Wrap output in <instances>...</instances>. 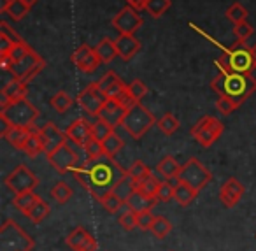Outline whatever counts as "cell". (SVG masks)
I'll list each match as a JSON object with an SVG mask.
<instances>
[{
    "mask_svg": "<svg viewBox=\"0 0 256 251\" xmlns=\"http://www.w3.org/2000/svg\"><path fill=\"white\" fill-rule=\"evenodd\" d=\"M170 6H172V0H148L146 11L153 18H162L170 9Z\"/></svg>",
    "mask_w": 256,
    "mask_h": 251,
    "instance_id": "37",
    "label": "cell"
},
{
    "mask_svg": "<svg viewBox=\"0 0 256 251\" xmlns=\"http://www.w3.org/2000/svg\"><path fill=\"white\" fill-rule=\"evenodd\" d=\"M98 202L104 205V209H106L107 212H110V214H116V212L121 209V205L124 204V202L121 200V198L118 197V195L114 193V191H109L107 195H104V197L100 198Z\"/></svg>",
    "mask_w": 256,
    "mask_h": 251,
    "instance_id": "44",
    "label": "cell"
},
{
    "mask_svg": "<svg viewBox=\"0 0 256 251\" xmlns=\"http://www.w3.org/2000/svg\"><path fill=\"white\" fill-rule=\"evenodd\" d=\"M254 92H256V78H252V74L226 76V95L230 99H234L238 106H242Z\"/></svg>",
    "mask_w": 256,
    "mask_h": 251,
    "instance_id": "8",
    "label": "cell"
},
{
    "mask_svg": "<svg viewBox=\"0 0 256 251\" xmlns=\"http://www.w3.org/2000/svg\"><path fill=\"white\" fill-rule=\"evenodd\" d=\"M4 183L12 193L20 195V193H28V191L36 190L37 184H39V179H37V176L26 165H18V167H14L12 172L8 174Z\"/></svg>",
    "mask_w": 256,
    "mask_h": 251,
    "instance_id": "9",
    "label": "cell"
},
{
    "mask_svg": "<svg viewBox=\"0 0 256 251\" xmlns=\"http://www.w3.org/2000/svg\"><path fill=\"white\" fill-rule=\"evenodd\" d=\"M210 88H212L220 97L226 95V74H224V72H220V74L210 81Z\"/></svg>",
    "mask_w": 256,
    "mask_h": 251,
    "instance_id": "52",
    "label": "cell"
},
{
    "mask_svg": "<svg viewBox=\"0 0 256 251\" xmlns=\"http://www.w3.org/2000/svg\"><path fill=\"white\" fill-rule=\"evenodd\" d=\"M0 34H4V36H8L11 41H14V43H23V39L18 36V34L14 32V30L11 29V27L8 25L6 22H0Z\"/></svg>",
    "mask_w": 256,
    "mask_h": 251,
    "instance_id": "53",
    "label": "cell"
},
{
    "mask_svg": "<svg viewBox=\"0 0 256 251\" xmlns=\"http://www.w3.org/2000/svg\"><path fill=\"white\" fill-rule=\"evenodd\" d=\"M154 218H156V216H154L151 211L139 212V214H137V228H140L142 232L151 230V226H153V223H154Z\"/></svg>",
    "mask_w": 256,
    "mask_h": 251,
    "instance_id": "50",
    "label": "cell"
},
{
    "mask_svg": "<svg viewBox=\"0 0 256 251\" xmlns=\"http://www.w3.org/2000/svg\"><path fill=\"white\" fill-rule=\"evenodd\" d=\"M179 183H184L188 186H192L193 190L200 191L202 188H206L207 184L212 181V174L210 170L204 165L200 160L190 158L184 165L181 167V172L178 176Z\"/></svg>",
    "mask_w": 256,
    "mask_h": 251,
    "instance_id": "6",
    "label": "cell"
},
{
    "mask_svg": "<svg viewBox=\"0 0 256 251\" xmlns=\"http://www.w3.org/2000/svg\"><path fill=\"white\" fill-rule=\"evenodd\" d=\"M30 51H32V48H30L28 44H26L25 41H23V43H16L14 46H12V50L9 51L8 55L12 58V62H20L23 57H26V55H28Z\"/></svg>",
    "mask_w": 256,
    "mask_h": 251,
    "instance_id": "51",
    "label": "cell"
},
{
    "mask_svg": "<svg viewBox=\"0 0 256 251\" xmlns=\"http://www.w3.org/2000/svg\"><path fill=\"white\" fill-rule=\"evenodd\" d=\"M22 2H25V4L28 6V8H34V6H36L37 2H39V0H22Z\"/></svg>",
    "mask_w": 256,
    "mask_h": 251,
    "instance_id": "58",
    "label": "cell"
},
{
    "mask_svg": "<svg viewBox=\"0 0 256 251\" xmlns=\"http://www.w3.org/2000/svg\"><path fill=\"white\" fill-rule=\"evenodd\" d=\"M65 244L72 251H96V240L92 233L82 226H76L65 239Z\"/></svg>",
    "mask_w": 256,
    "mask_h": 251,
    "instance_id": "17",
    "label": "cell"
},
{
    "mask_svg": "<svg viewBox=\"0 0 256 251\" xmlns=\"http://www.w3.org/2000/svg\"><path fill=\"white\" fill-rule=\"evenodd\" d=\"M72 104H74V99H72L67 92H56L53 97H51V107L60 114L67 113V111L72 107Z\"/></svg>",
    "mask_w": 256,
    "mask_h": 251,
    "instance_id": "30",
    "label": "cell"
},
{
    "mask_svg": "<svg viewBox=\"0 0 256 251\" xmlns=\"http://www.w3.org/2000/svg\"><path fill=\"white\" fill-rule=\"evenodd\" d=\"M65 134H67V137L70 139L74 144H78L82 148V146L86 144V141L93 137L92 135V123H88L84 118H78V120L72 121V123L68 125Z\"/></svg>",
    "mask_w": 256,
    "mask_h": 251,
    "instance_id": "20",
    "label": "cell"
},
{
    "mask_svg": "<svg viewBox=\"0 0 256 251\" xmlns=\"http://www.w3.org/2000/svg\"><path fill=\"white\" fill-rule=\"evenodd\" d=\"M102 144H104V149H106V155L110 156V158H114V156L118 155V151L124 146V142L116 132H112L106 141H102Z\"/></svg>",
    "mask_w": 256,
    "mask_h": 251,
    "instance_id": "40",
    "label": "cell"
},
{
    "mask_svg": "<svg viewBox=\"0 0 256 251\" xmlns=\"http://www.w3.org/2000/svg\"><path fill=\"white\" fill-rule=\"evenodd\" d=\"M14 41H11L8 36H4V34H0V55H8L9 51L12 50V46H14Z\"/></svg>",
    "mask_w": 256,
    "mask_h": 251,
    "instance_id": "54",
    "label": "cell"
},
{
    "mask_svg": "<svg viewBox=\"0 0 256 251\" xmlns=\"http://www.w3.org/2000/svg\"><path fill=\"white\" fill-rule=\"evenodd\" d=\"M95 51H96V55H98L100 60H102V64H110L114 58L120 57V55H118L116 41L109 39V37H104V39L96 44Z\"/></svg>",
    "mask_w": 256,
    "mask_h": 251,
    "instance_id": "25",
    "label": "cell"
},
{
    "mask_svg": "<svg viewBox=\"0 0 256 251\" xmlns=\"http://www.w3.org/2000/svg\"><path fill=\"white\" fill-rule=\"evenodd\" d=\"M98 90L106 95L107 100H120L121 97L126 93V85L123 83V79L116 74V72L109 71L100 78V81H96Z\"/></svg>",
    "mask_w": 256,
    "mask_h": 251,
    "instance_id": "14",
    "label": "cell"
},
{
    "mask_svg": "<svg viewBox=\"0 0 256 251\" xmlns=\"http://www.w3.org/2000/svg\"><path fill=\"white\" fill-rule=\"evenodd\" d=\"M196 195H198V191L193 190L192 186H188V184H184V183H179L174 190V200L178 202L179 205L186 207V205H190L195 200Z\"/></svg>",
    "mask_w": 256,
    "mask_h": 251,
    "instance_id": "28",
    "label": "cell"
},
{
    "mask_svg": "<svg viewBox=\"0 0 256 251\" xmlns=\"http://www.w3.org/2000/svg\"><path fill=\"white\" fill-rule=\"evenodd\" d=\"M118 223H120L121 228L126 230V232L137 228V212H134L132 209L126 207V211L120 214V218H118Z\"/></svg>",
    "mask_w": 256,
    "mask_h": 251,
    "instance_id": "46",
    "label": "cell"
},
{
    "mask_svg": "<svg viewBox=\"0 0 256 251\" xmlns=\"http://www.w3.org/2000/svg\"><path fill=\"white\" fill-rule=\"evenodd\" d=\"M32 135V128H23V127H11L8 130V134L4 135V139L16 149H22L25 148L26 141L30 139Z\"/></svg>",
    "mask_w": 256,
    "mask_h": 251,
    "instance_id": "24",
    "label": "cell"
},
{
    "mask_svg": "<svg viewBox=\"0 0 256 251\" xmlns=\"http://www.w3.org/2000/svg\"><path fill=\"white\" fill-rule=\"evenodd\" d=\"M170 230H172V223L168 221L167 218H164V216H156V218H154L151 232H153V235L156 237V239H165V237L170 233Z\"/></svg>",
    "mask_w": 256,
    "mask_h": 251,
    "instance_id": "42",
    "label": "cell"
},
{
    "mask_svg": "<svg viewBox=\"0 0 256 251\" xmlns=\"http://www.w3.org/2000/svg\"><path fill=\"white\" fill-rule=\"evenodd\" d=\"M26 92H28L26 90V83L12 78V81H9L2 88V93H0V109H6L9 104L16 102V100L26 99Z\"/></svg>",
    "mask_w": 256,
    "mask_h": 251,
    "instance_id": "19",
    "label": "cell"
},
{
    "mask_svg": "<svg viewBox=\"0 0 256 251\" xmlns=\"http://www.w3.org/2000/svg\"><path fill=\"white\" fill-rule=\"evenodd\" d=\"M216 107H218V111H220L221 114H224V116H230V114L238 107V104L235 102L234 99H230L228 95H223V97H220V99L216 100Z\"/></svg>",
    "mask_w": 256,
    "mask_h": 251,
    "instance_id": "47",
    "label": "cell"
},
{
    "mask_svg": "<svg viewBox=\"0 0 256 251\" xmlns=\"http://www.w3.org/2000/svg\"><path fill=\"white\" fill-rule=\"evenodd\" d=\"M50 212H51L50 204L39 197V200L34 204V207L26 212V218H28L30 221H34V223H40L42 219H46L48 216H50Z\"/></svg>",
    "mask_w": 256,
    "mask_h": 251,
    "instance_id": "29",
    "label": "cell"
},
{
    "mask_svg": "<svg viewBox=\"0 0 256 251\" xmlns=\"http://www.w3.org/2000/svg\"><path fill=\"white\" fill-rule=\"evenodd\" d=\"M223 130H224V125L221 123L216 116H209V114H206V116H202L192 127V135L200 146L209 148V146H212L214 142L221 137Z\"/></svg>",
    "mask_w": 256,
    "mask_h": 251,
    "instance_id": "7",
    "label": "cell"
},
{
    "mask_svg": "<svg viewBox=\"0 0 256 251\" xmlns=\"http://www.w3.org/2000/svg\"><path fill=\"white\" fill-rule=\"evenodd\" d=\"M126 92H128V95L132 97V99L136 100L137 104H140V100H142L144 97L148 95L150 88H148V85L144 81H140V79H136V81H132L130 85L126 86Z\"/></svg>",
    "mask_w": 256,
    "mask_h": 251,
    "instance_id": "41",
    "label": "cell"
},
{
    "mask_svg": "<svg viewBox=\"0 0 256 251\" xmlns=\"http://www.w3.org/2000/svg\"><path fill=\"white\" fill-rule=\"evenodd\" d=\"M78 102L81 106V109L84 111L88 116L98 118L102 107L106 106L107 99L102 92L98 90V85L96 83H90L88 88H84L81 93L78 95Z\"/></svg>",
    "mask_w": 256,
    "mask_h": 251,
    "instance_id": "11",
    "label": "cell"
},
{
    "mask_svg": "<svg viewBox=\"0 0 256 251\" xmlns=\"http://www.w3.org/2000/svg\"><path fill=\"white\" fill-rule=\"evenodd\" d=\"M244 193H246L244 184L238 179H235V177H228L220 188V198L224 207H234V205H237L238 202H240V198L244 197Z\"/></svg>",
    "mask_w": 256,
    "mask_h": 251,
    "instance_id": "18",
    "label": "cell"
},
{
    "mask_svg": "<svg viewBox=\"0 0 256 251\" xmlns=\"http://www.w3.org/2000/svg\"><path fill=\"white\" fill-rule=\"evenodd\" d=\"M154 123H158V121L150 113V109H146L142 104H136L132 109L126 111L121 127L134 139H140L151 130V127H154Z\"/></svg>",
    "mask_w": 256,
    "mask_h": 251,
    "instance_id": "4",
    "label": "cell"
},
{
    "mask_svg": "<svg viewBox=\"0 0 256 251\" xmlns=\"http://www.w3.org/2000/svg\"><path fill=\"white\" fill-rule=\"evenodd\" d=\"M251 55H252V64H254V69H256V44L251 48Z\"/></svg>",
    "mask_w": 256,
    "mask_h": 251,
    "instance_id": "59",
    "label": "cell"
},
{
    "mask_svg": "<svg viewBox=\"0 0 256 251\" xmlns=\"http://www.w3.org/2000/svg\"><path fill=\"white\" fill-rule=\"evenodd\" d=\"M37 200H39V195H36L34 191H28V193L16 195L14 200H12V204H14V207L18 209V211H22L23 214L26 216V212L34 207V204H36Z\"/></svg>",
    "mask_w": 256,
    "mask_h": 251,
    "instance_id": "31",
    "label": "cell"
},
{
    "mask_svg": "<svg viewBox=\"0 0 256 251\" xmlns=\"http://www.w3.org/2000/svg\"><path fill=\"white\" fill-rule=\"evenodd\" d=\"M158 198L156 197H148V195H144L142 191H134L132 197L126 200V207L132 209L134 212H142V211H151V209L156 205Z\"/></svg>",
    "mask_w": 256,
    "mask_h": 251,
    "instance_id": "23",
    "label": "cell"
},
{
    "mask_svg": "<svg viewBox=\"0 0 256 251\" xmlns=\"http://www.w3.org/2000/svg\"><path fill=\"white\" fill-rule=\"evenodd\" d=\"M51 197H53L54 202H58V204H65V202L70 200L72 197V190L70 186H68L67 183H56L53 188H51Z\"/></svg>",
    "mask_w": 256,
    "mask_h": 251,
    "instance_id": "43",
    "label": "cell"
},
{
    "mask_svg": "<svg viewBox=\"0 0 256 251\" xmlns=\"http://www.w3.org/2000/svg\"><path fill=\"white\" fill-rule=\"evenodd\" d=\"M142 25H144V20L140 18L137 9L130 8V6L123 8L112 18V27L120 34H136Z\"/></svg>",
    "mask_w": 256,
    "mask_h": 251,
    "instance_id": "13",
    "label": "cell"
},
{
    "mask_svg": "<svg viewBox=\"0 0 256 251\" xmlns=\"http://www.w3.org/2000/svg\"><path fill=\"white\" fill-rule=\"evenodd\" d=\"M72 62H74V65L79 69V71L88 72V74L90 72H95L96 67L102 64V60L98 58L96 51L93 50L92 46H88V44H81V46L74 51Z\"/></svg>",
    "mask_w": 256,
    "mask_h": 251,
    "instance_id": "15",
    "label": "cell"
},
{
    "mask_svg": "<svg viewBox=\"0 0 256 251\" xmlns=\"http://www.w3.org/2000/svg\"><path fill=\"white\" fill-rule=\"evenodd\" d=\"M74 176L86 191L93 195L96 200L114 190L121 177L126 176V170L121 169L114 158L104 155L98 160H86L81 167H76Z\"/></svg>",
    "mask_w": 256,
    "mask_h": 251,
    "instance_id": "1",
    "label": "cell"
},
{
    "mask_svg": "<svg viewBox=\"0 0 256 251\" xmlns=\"http://www.w3.org/2000/svg\"><path fill=\"white\" fill-rule=\"evenodd\" d=\"M116 41V48H118V55L121 57V60L128 62L132 60L140 50V43L139 39H136L134 34H120Z\"/></svg>",
    "mask_w": 256,
    "mask_h": 251,
    "instance_id": "21",
    "label": "cell"
},
{
    "mask_svg": "<svg viewBox=\"0 0 256 251\" xmlns=\"http://www.w3.org/2000/svg\"><path fill=\"white\" fill-rule=\"evenodd\" d=\"M234 34H235V37H237L238 43H244V41H248L249 37L254 34V29H252L248 22H240L234 27Z\"/></svg>",
    "mask_w": 256,
    "mask_h": 251,
    "instance_id": "49",
    "label": "cell"
},
{
    "mask_svg": "<svg viewBox=\"0 0 256 251\" xmlns=\"http://www.w3.org/2000/svg\"><path fill=\"white\" fill-rule=\"evenodd\" d=\"M39 130H40V128H36V130H32V135H30V139L26 141L25 148H23V151H25L28 156H32V158L39 155V153H44L42 139H40Z\"/></svg>",
    "mask_w": 256,
    "mask_h": 251,
    "instance_id": "32",
    "label": "cell"
},
{
    "mask_svg": "<svg viewBox=\"0 0 256 251\" xmlns=\"http://www.w3.org/2000/svg\"><path fill=\"white\" fill-rule=\"evenodd\" d=\"M48 160H50V163L53 165V169L56 170V172L65 174L78 167L79 156H78V153H76V149L65 142V144H62L58 149H54L51 155H48Z\"/></svg>",
    "mask_w": 256,
    "mask_h": 251,
    "instance_id": "12",
    "label": "cell"
},
{
    "mask_svg": "<svg viewBox=\"0 0 256 251\" xmlns=\"http://www.w3.org/2000/svg\"><path fill=\"white\" fill-rule=\"evenodd\" d=\"M114 132V127H110L109 123H106L104 120L96 118L95 123H92V135L98 141H106L110 134Z\"/></svg>",
    "mask_w": 256,
    "mask_h": 251,
    "instance_id": "45",
    "label": "cell"
},
{
    "mask_svg": "<svg viewBox=\"0 0 256 251\" xmlns=\"http://www.w3.org/2000/svg\"><path fill=\"white\" fill-rule=\"evenodd\" d=\"M158 128L164 132L165 135H174L179 128V120L172 113H165L164 116L158 120Z\"/></svg>",
    "mask_w": 256,
    "mask_h": 251,
    "instance_id": "36",
    "label": "cell"
},
{
    "mask_svg": "<svg viewBox=\"0 0 256 251\" xmlns=\"http://www.w3.org/2000/svg\"><path fill=\"white\" fill-rule=\"evenodd\" d=\"M174 190H176V186L170 183V181H162V184H160V188H158V191H156V198H158V202H168V200H172L174 198Z\"/></svg>",
    "mask_w": 256,
    "mask_h": 251,
    "instance_id": "48",
    "label": "cell"
},
{
    "mask_svg": "<svg viewBox=\"0 0 256 251\" xmlns=\"http://www.w3.org/2000/svg\"><path fill=\"white\" fill-rule=\"evenodd\" d=\"M181 167L182 165H179V163L176 162L174 156H165V158H162V162L158 163L156 169L165 179L170 181V179H178L179 172H181Z\"/></svg>",
    "mask_w": 256,
    "mask_h": 251,
    "instance_id": "26",
    "label": "cell"
},
{
    "mask_svg": "<svg viewBox=\"0 0 256 251\" xmlns=\"http://www.w3.org/2000/svg\"><path fill=\"white\" fill-rule=\"evenodd\" d=\"M82 149H84V153H86V160H98L106 155L102 141H98V139H95V137L88 139L86 144L82 146Z\"/></svg>",
    "mask_w": 256,
    "mask_h": 251,
    "instance_id": "33",
    "label": "cell"
},
{
    "mask_svg": "<svg viewBox=\"0 0 256 251\" xmlns=\"http://www.w3.org/2000/svg\"><path fill=\"white\" fill-rule=\"evenodd\" d=\"M220 72L224 74H252V55L251 50L244 46V43H237L235 46L224 50V53L216 60Z\"/></svg>",
    "mask_w": 256,
    "mask_h": 251,
    "instance_id": "2",
    "label": "cell"
},
{
    "mask_svg": "<svg viewBox=\"0 0 256 251\" xmlns=\"http://www.w3.org/2000/svg\"><path fill=\"white\" fill-rule=\"evenodd\" d=\"M0 118L8 120L12 127L32 128L36 120L39 118V111L28 99H22L9 104L6 109H0Z\"/></svg>",
    "mask_w": 256,
    "mask_h": 251,
    "instance_id": "5",
    "label": "cell"
},
{
    "mask_svg": "<svg viewBox=\"0 0 256 251\" xmlns=\"http://www.w3.org/2000/svg\"><path fill=\"white\" fill-rule=\"evenodd\" d=\"M160 184H162V181L154 176V172H150V176L144 177V179L139 183L137 190L142 191V193L148 195V197H156V191H158V188H160Z\"/></svg>",
    "mask_w": 256,
    "mask_h": 251,
    "instance_id": "34",
    "label": "cell"
},
{
    "mask_svg": "<svg viewBox=\"0 0 256 251\" xmlns=\"http://www.w3.org/2000/svg\"><path fill=\"white\" fill-rule=\"evenodd\" d=\"M39 134H40V139H42V146H44L46 156L51 155L54 149H58L62 144L67 142V134H64V132H62L54 123H51V121H48L46 125L40 127Z\"/></svg>",
    "mask_w": 256,
    "mask_h": 251,
    "instance_id": "16",
    "label": "cell"
},
{
    "mask_svg": "<svg viewBox=\"0 0 256 251\" xmlns=\"http://www.w3.org/2000/svg\"><path fill=\"white\" fill-rule=\"evenodd\" d=\"M112 191L118 195V197L121 198V200L124 202V204H126V200H128L130 197H132L134 191H137V183L126 174L124 177H121V181L116 184V186H114V190H112Z\"/></svg>",
    "mask_w": 256,
    "mask_h": 251,
    "instance_id": "27",
    "label": "cell"
},
{
    "mask_svg": "<svg viewBox=\"0 0 256 251\" xmlns=\"http://www.w3.org/2000/svg\"><path fill=\"white\" fill-rule=\"evenodd\" d=\"M12 58L9 57V55H0V67H2V71H6V72H11V69H12Z\"/></svg>",
    "mask_w": 256,
    "mask_h": 251,
    "instance_id": "55",
    "label": "cell"
},
{
    "mask_svg": "<svg viewBox=\"0 0 256 251\" xmlns=\"http://www.w3.org/2000/svg\"><path fill=\"white\" fill-rule=\"evenodd\" d=\"M44 67H46V62L32 50L26 57H23L20 62L12 64L11 74L14 79H20V81H23V83H30Z\"/></svg>",
    "mask_w": 256,
    "mask_h": 251,
    "instance_id": "10",
    "label": "cell"
},
{
    "mask_svg": "<svg viewBox=\"0 0 256 251\" xmlns=\"http://www.w3.org/2000/svg\"><path fill=\"white\" fill-rule=\"evenodd\" d=\"M226 18L230 20L234 25H237V23H240V22H246L248 20V16H249V13H248V9L244 8L242 4H238V2H234V4L230 6V8L226 9Z\"/></svg>",
    "mask_w": 256,
    "mask_h": 251,
    "instance_id": "39",
    "label": "cell"
},
{
    "mask_svg": "<svg viewBox=\"0 0 256 251\" xmlns=\"http://www.w3.org/2000/svg\"><path fill=\"white\" fill-rule=\"evenodd\" d=\"M30 9L32 8H28V6H26L25 2H22V0H11V4H9L6 15H8L12 22H22V20L30 13Z\"/></svg>",
    "mask_w": 256,
    "mask_h": 251,
    "instance_id": "35",
    "label": "cell"
},
{
    "mask_svg": "<svg viewBox=\"0 0 256 251\" xmlns=\"http://www.w3.org/2000/svg\"><path fill=\"white\" fill-rule=\"evenodd\" d=\"M126 4L130 6V8L137 9V11H142V9H146L148 0H126Z\"/></svg>",
    "mask_w": 256,
    "mask_h": 251,
    "instance_id": "56",
    "label": "cell"
},
{
    "mask_svg": "<svg viewBox=\"0 0 256 251\" xmlns=\"http://www.w3.org/2000/svg\"><path fill=\"white\" fill-rule=\"evenodd\" d=\"M150 172H151V169L144 162H140V160H136V162L130 165V169L126 170V174L136 181L137 186H139V183L144 179V177L150 176Z\"/></svg>",
    "mask_w": 256,
    "mask_h": 251,
    "instance_id": "38",
    "label": "cell"
},
{
    "mask_svg": "<svg viewBox=\"0 0 256 251\" xmlns=\"http://www.w3.org/2000/svg\"><path fill=\"white\" fill-rule=\"evenodd\" d=\"M34 246V237H30L14 219H6L0 226V251H32Z\"/></svg>",
    "mask_w": 256,
    "mask_h": 251,
    "instance_id": "3",
    "label": "cell"
},
{
    "mask_svg": "<svg viewBox=\"0 0 256 251\" xmlns=\"http://www.w3.org/2000/svg\"><path fill=\"white\" fill-rule=\"evenodd\" d=\"M9 4H11V0H0V15H6V13H8Z\"/></svg>",
    "mask_w": 256,
    "mask_h": 251,
    "instance_id": "57",
    "label": "cell"
},
{
    "mask_svg": "<svg viewBox=\"0 0 256 251\" xmlns=\"http://www.w3.org/2000/svg\"><path fill=\"white\" fill-rule=\"evenodd\" d=\"M124 114H126V109H124L118 100H107L106 106H104L102 111H100L98 118L106 121V123H109L110 127L116 128V127H121Z\"/></svg>",
    "mask_w": 256,
    "mask_h": 251,
    "instance_id": "22",
    "label": "cell"
}]
</instances>
